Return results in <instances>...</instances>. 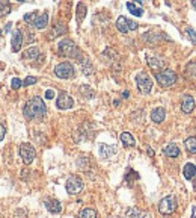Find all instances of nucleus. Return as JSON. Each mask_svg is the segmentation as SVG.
Segmentation results:
<instances>
[{
	"mask_svg": "<svg viewBox=\"0 0 196 218\" xmlns=\"http://www.w3.org/2000/svg\"><path fill=\"white\" fill-rule=\"evenodd\" d=\"M195 109V98L192 95H184L181 102V111L184 114H190Z\"/></svg>",
	"mask_w": 196,
	"mask_h": 218,
	"instance_id": "obj_12",
	"label": "nucleus"
},
{
	"mask_svg": "<svg viewBox=\"0 0 196 218\" xmlns=\"http://www.w3.org/2000/svg\"><path fill=\"white\" fill-rule=\"evenodd\" d=\"M163 153H164L167 158H178V156H180V148H178L177 144L170 142V144H167V145L163 148Z\"/></svg>",
	"mask_w": 196,
	"mask_h": 218,
	"instance_id": "obj_17",
	"label": "nucleus"
},
{
	"mask_svg": "<svg viewBox=\"0 0 196 218\" xmlns=\"http://www.w3.org/2000/svg\"><path fill=\"white\" fill-rule=\"evenodd\" d=\"M11 27H12V23H8V24H6V27H5V34H6V32H9V30H11Z\"/></svg>",
	"mask_w": 196,
	"mask_h": 218,
	"instance_id": "obj_42",
	"label": "nucleus"
},
{
	"mask_svg": "<svg viewBox=\"0 0 196 218\" xmlns=\"http://www.w3.org/2000/svg\"><path fill=\"white\" fill-rule=\"evenodd\" d=\"M65 186H67L68 194L76 195V194H78L83 189V180L78 176H70L68 180H67V183H65Z\"/></svg>",
	"mask_w": 196,
	"mask_h": 218,
	"instance_id": "obj_8",
	"label": "nucleus"
},
{
	"mask_svg": "<svg viewBox=\"0 0 196 218\" xmlns=\"http://www.w3.org/2000/svg\"><path fill=\"white\" fill-rule=\"evenodd\" d=\"M192 218H196V208L192 209Z\"/></svg>",
	"mask_w": 196,
	"mask_h": 218,
	"instance_id": "obj_44",
	"label": "nucleus"
},
{
	"mask_svg": "<svg viewBox=\"0 0 196 218\" xmlns=\"http://www.w3.org/2000/svg\"><path fill=\"white\" fill-rule=\"evenodd\" d=\"M116 29L121 32V34H127L130 29H128V20L124 17V15H121V17H118L116 20Z\"/></svg>",
	"mask_w": 196,
	"mask_h": 218,
	"instance_id": "obj_23",
	"label": "nucleus"
},
{
	"mask_svg": "<svg viewBox=\"0 0 196 218\" xmlns=\"http://www.w3.org/2000/svg\"><path fill=\"white\" fill-rule=\"evenodd\" d=\"M125 217L127 218H153V215L150 212H146V211H140L137 208H130V209H127Z\"/></svg>",
	"mask_w": 196,
	"mask_h": 218,
	"instance_id": "obj_11",
	"label": "nucleus"
},
{
	"mask_svg": "<svg viewBox=\"0 0 196 218\" xmlns=\"http://www.w3.org/2000/svg\"><path fill=\"white\" fill-rule=\"evenodd\" d=\"M136 84H137V88L142 94H150L153 89V80L145 71H140L136 76Z\"/></svg>",
	"mask_w": 196,
	"mask_h": 218,
	"instance_id": "obj_6",
	"label": "nucleus"
},
{
	"mask_svg": "<svg viewBox=\"0 0 196 218\" xmlns=\"http://www.w3.org/2000/svg\"><path fill=\"white\" fill-rule=\"evenodd\" d=\"M77 218H97V211L92 208H84L83 211H80Z\"/></svg>",
	"mask_w": 196,
	"mask_h": 218,
	"instance_id": "obj_26",
	"label": "nucleus"
},
{
	"mask_svg": "<svg viewBox=\"0 0 196 218\" xmlns=\"http://www.w3.org/2000/svg\"><path fill=\"white\" fill-rule=\"evenodd\" d=\"M35 41V37L32 32H27V43H33Z\"/></svg>",
	"mask_w": 196,
	"mask_h": 218,
	"instance_id": "obj_41",
	"label": "nucleus"
},
{
	"mask_svg": "<svg viewBox=\"0 0 196 218\" xmlns=\"http://www.w3.org/2000/svg\"><path fill=\"white\" fill-rule=\"evenodd\" d=\"M73 105H74V100H73V97L68 92H60L57 95L56 106L59 109H70V108H73Z\"/></svg>",
	"mask_w": 196,
	"mask_h": 218,
	"instance_id": "obj_9",
	"label": "nucleus"
},
{
	"mask_svg": "<svg viewBox=\"0 0 196 218\" xmlns=\"http://www.w3.org/2000/svg\"><path fill=\"white\" fill-rule=\"evenodd\" d=\"M119 138H121V141H122V144L125 147H134L136 145V139L133 138V135L130 132H122L119 135Z\"/></svg>",
	"mask_w": 196,
	"mask_h": 218,
	"instance_id": "obj_18",
	"label": "nucleus"
},
{
	"mask_svg": "<svg viewBox=\"0 0 196 218\" xmlns=\"http://www.w3.org/2000/svg\"><path fill=\"white\" fill-rule=\"evenodd\" d=\"M156 80L158 82L160 87L169 88L177 82V73L172 70H161L156 74Z\"/></svg>",
	"mask_w": 196,
	"mask_h": 218,
	"instance_id": "obj_4",
	"label": "nucleus"
},
{
	"mask_svg": "<svg viewBox=\"0 0 196 218\" xmlns=\"http://www.w3.org/2000/svg\"><path fill=\"white\" fill-rule=\"evenodd\" d=\"M186 35H187V38L192 41V44H196V32L192 29V27H186Z\"/></svg>",
	"mask_w": 196,
	"mask_h": 218,
	"instance_id": "obj_32",
	"label": "nucleus"
},
{
	"mask_svg": "<svg viewBox=\"0 0 196 218\" xmlns=\"http://www.w3.org/2000/svg\"><path fill=\"white\" fill-rule=\"evenodd\" d=\"M36 82H38V79H36V77H33V76H27V77L24 79L23 85H24V87H30V85H35Z\"/></svg>",
	"mask_w": 196,
	"mask_h": 218,
	"instance_id": "obj_34",
	"label": "nucleus"
},
{
	"mask_svg": "<svg viewBox=\"0 0 196 218\" xmlns=\"http://www.w3.org/2000/svg\"><path fill=\"white\" fill-rule=\"evenodd\" d=\"M15 218H27V215H26V211H18V212L15 214Z\"/></svg>",
	"mask_w": 196,
	"mask_h": 218,
	"instance_id": "obj_39",
	"label": "nucleus"
},
{
	"mask_svg": "<svg viewBox=\"0 0 196 218\" xmlns=\"http://www.w3.org/2000/svg\"><path fill=\"white\" fill-rule=\"evenodd\" d=\"M81 89H83V92L86 94V97H88V98H91V97L94 95V91H91V89H89V87L83 85V88H81Z\"/></svg>",
	"mask_w": 196,
	"mask_h": 218,
	"instance_id": "obj_36",
	"label": "nucleus"
},
{
	"mask_svg": "<svg viewBox=\"0 0 196 218\" xmlns=\"http://www.w3.org/2000/svg\"><path fill=\"white\" fill-rule=\"evenodd\" d=\"M5 135H6V129H5V127H3V126L0 124V141H2V139L5 138Z\"/></svg>",
	"mask_w": 196,
	"mask_h": 218,
	"instance_id": "obj_40",
	"label": "nucleus"
},
{
	"mask_svg": "<svg viewBox=\"0 0 196 218\" xmlns=\"http://www.w3.org/2000/svg\"><path fill=\"white\" fill-rule=\"evenodd\" d=\"M54 74L59 79H71L76 74V70L71 62H60L54 67Z\"/></svg>",
	"mask_w": 196,
	"mask_h": 218,
	"instance_id": "obj_5",
	"label": "nucleus"
},
{
	"mask_svg": "<svg viewBox=\"0 0 196 218\" xmlns=\"http://www.w3.org/2000/svg\"><path fill=\"white\" fill-rule=\"evenodd\" d=\"M145 41H148V43H157V41H160V40H167V35H164V34H160V32H146V34H143V37H142Z\"/></svg>",
	"mask_w": 196,
	"mask_h": 218,
	"instance_id": "obj_16",
	"label": "nucleus"
},
{
	"mask_svg": "<svg viewBox=\"0 0 196 218\" xmlns=\"http://www.w3.org/2000/svg\"><path fill=\"white\" fill-rule=\"evenodd\" d=\"M128 95H130V92H128V91H124V92H122V97H125V98H127Z\"/></svg>",
	"mask_w": 196,
	"mask_h": 218,
	"instance_id": "obj_45",
	"label": "nucleus"
},
{
	"mask_svg": "<svg viewBox=\"0 0 196 218\" xmlns=\"http://www.w3.org/2000/svg\"><path fill=\"white\" fill-rule=\"evenodd\" d=\"M184 147H186V150H187L190 155H195L196 153V136H189V138H186Z\"/></svg>",
	"mask_w": 196,
	"mask_h": 218,
	"instance_id": "obj_24",
	"label": "nucleus"
},
{
	"mask_svg": "<svg viewBox=\"0 0 196 218\" xmlns=\"http://www.w3.org/2000/svg\"><path fill=\"white\" fill-rule=\"evenodd\" d=\"M47 23H48V14L44 12V14H38V17L35 18L32 26H35L36 29H44L47 26Z\"/></svg>",
	"mask_w": 196,
	"mask_h": 218,
	"instance_id": "obj_21",
	"label": "nucleus"
},
{
	"mask_svg": "<svg viewBox=\"0 0 196 218\" xmlns=\"http://www.w3.org/2000/svg\"><path fill=\"white\" fill-rule=\"evenodd\" d=\"M38 17V12H30V14H26L24 15V21H27L29 24H33L35 18Z\"/></svg>",
	"mask_w": 196,
	"mask_h": 218,
	"instance_id": "obj_33",
	"label": "nucleus"
},
{
	"mask_svg": "<svg viewBox=\"0 0 196 218\" xmlns=\"http://www.w3.org/2000/svg\"><path fill=\"white\" fill-rule=\"evenodd\" d=\"M11 85H12V88H14V89H18V88H21L23 82H21L18 77H14V79H12V82H11Z\"/></svg>",
	"mask_w": 196,
	"mask_h": 218,
	"instance_id": "obj_35",
	"label": "nucleus"
},
{
	"mask_svg": "<svg viewBox=\"0 0 196 218\" xmlns=\"http://www.w3.org/2000/svg\"><path fill=\"white\" fill-rule=\"evenodd\" d=\"M80 64H81V71H83V74H84V76H91V73L94 71L91 62H89V61H83V62H80Z\"/></svg>",
	"mask_w": 196,
	"mask_h": 218,
	"instance_id": "obj_30",
	"label": "nucleus"
},
{
	"mask_svg": "<svg viewBox=\"0 0 196 218\" xmlns=\"http://www.w3.org/2000/svg\"><path fill=\"white\" fill-rule=\"evenodd\" d=\"M67 32V26H64V24H56L54 27H53V32H51V38H54V37H59V35H64Z\"/></svg>",
	"mask_w": 196,
	"mask_h": 218,
	"instance_id": "obj_28",
	"label": "nucleus"
},
{
	"mask_svg": "<svg viewBox=\"0 0 196 218\" xmlns=\"http://www.w3.org/2000/svg\"><path fill=\"white\" fill-rule=\"evenodd\" d=\"M98 152H100V156L103 159H109L116 153V147L115 145H107V144H100Z\"/></svg>",
	"mask_w": 196,
	"mask_h": 218,
	"instance_id": "obj_13",
	"label": "nucleus"
},
{
	"mask_svg": "<svg viewBox=\"0 0 196 218\" xmlns=\"http://www.w3.org/2000/svg\"><path fill=\"white\" fill-rule=\"evenodd\" d=\"M45 208H47V211L51 212V214H60V212H62V205H60V202L56 200V198H47V200H45Z\"/></svg>",
	"mask_w": 196,
	"mask_h": 218,
	"instance_id": "obj_10",
	"label": "nucleus"
},
{
	"mask_svg": "<svg viewBox=\"0 0 196 218\" xmlns=\"http://www.w3.org/2000/svg\"><path fill=\"white\" fill-rule=\"evenodd\" d=\"M38 56H39L38 47H29L27 50L23 52V58H24V59H29V61H35V59H38Z\"/></svg>",
	"mask_w": 196,
	"mask_h": 218,
	"instance_id": "obj_22",
	"label": "nucleus"
},
{
	"mask_svg": "<svg viewBox=\"0 0 196 218\" xmlns=\"http://www.w3.org/2000/svg\"><path fill=\"white\" fill-rule=\"evenodd\" d=\"M23 111H24V117L27 120H39L45 115L47 108H45V103L41 97H33L24 105Z\"/></svg>",
	"mask_w": 196,
	"mask_h": 218,
	"instance_id": "obj_1",
	"label": "nucleus"
},
{
	"mask_svg": "<svg viewBox=\"0 0 196 218\" xmlns=\"http://www.w3.org/2000/svg\"><path fill=\"white\" fill-rule=\"evenodd\" d=\"M0 37H2V30H0Z\"/></svg>",
	"mask_w": 196,
	"mask_h": 218,
	"instance_id": "obj_47",
	"label": "nucleus"
},
{
	"mask_svg": "<svg viewBox=\"0 0 196 218\" xmlns=\"http://www.w3.org/2000/svg\"><path fill=\"white\" fill-rule=\"evenodd\" d=\"M186 77L189 79H196V62H190L186 67Z\"/></svg>",
	"mask_w": 196,
	"mask_h": 218,
	"instance_id": "obj_27",
	"label": "nucleus"
},
{
	"mask_svg": "<svg viewBox=\"0 0 196 218\" xmlns=\"http://www.w3.org/2000/svg\"><path fill=\"white\" fill-rule=\"evenodd\" d=\"M54 97V91L53 89H47L45 91V98H53Z\"/></svg>",
	"mask_w": 196,
	"mask_h": 218,
	"instance_id": "obj_38",
	"label": "nucleus"
},
{
	"mask_svg": "<svg viewBox=\"0 0 196 218\" xmlns=\"http://www.w3.org/2000/svg\"><path fill=\"white\" fill-rule=\"evenodd\" d=\"M148 65H150V68H153V70H160V68H164V65H166V62H164V59L163 58H160V56H148Z\"/></svg>",
	"mask_w": 196,
	"mask_h": 218,
	"instance_id": "obj_14",
	"label": "nucleus"
},
{
	"mask_svg": "<svg viewBox=\"0 0 196 218\" xmlns=\"http://www.w3.org/2000/svg\"><path fill=\"white\" fill-rule=\"evenodd\" d=\"M127 9L133 14V15H136V17H140V15H143V9L142 8H139L136 3H133V2H128L127 3Z\"/></svg>",
	"mask_w": 196,
	"mask_h": 218,
	"instance_id": "obj_25",
	"label": "nucleus"
},
{
	"mask_svg": "<svg viewBox=\"0 0 196 218\" xmlns=\"http://www.w3.org/2000/svg\"><path fill=\"white\" fill-rule=\"evenodd\" d=\"M128 29L130 30H136L137 29V23L133 21V20H128Z\"/></svg>",
	"mask_w": 196,
	"mask_h": 218,
	"instance_id": "obj_37",
	"label": "nucleus"
},
{
	"mask_svg": "<svg viewBox=\"0 0 196 218\" xmlns=\"http://www.w3.org/2000/svg\"><path fill=\"white\" fill-rule=\"evenodd\" d=\"M192 6H193V8L196 9V0H193V2H192Z\"/></svg>",
	"mask_w": 196,
	"mask_h": 218,
	"instance_id": "obj_46",
	"label": "nucleus"
},
{
	"mask_svg": "<svg viewBox=\"0 0 196 218\" xmlns=\"http://www.w3.org/2000/svg\"><path fill=\"white\" fill-rule=\"evenodd\" d=\"M11 12V3L0 2V15H8Z\"/></svg>",
	"mask_w": 196,
	"mask_h": 218,
	"instance_id": "obj_31",
	"label": "nucleus"
},
{
	"mask_svg": "<svg viewBox=\"0 0 196 218\" xmlns=\"http://www.w3.org/2000/svg\"><path fill=\"white\" fill-rule=\"evenodd\" d=\"M20 156H21L23 162L29 165L30 162H33V159H35V156H36V152H35V148H33L32 144L24 142V144L20 145Z\"/></svg>",
	"mask_w": 196,
	"mask_h": 218,
	"instance_id": "obj_7",
	"label": "nucleus"
},
{
	"mask_svg": "<svg viewBox=\"0 0 196 218\" xmlns=\"http://www.w3.org/2000/svg\"><path fill=\"white\" fill-rule=\"evenodd\" d=\"M84 17H86V5L78 3L77 5V21L81 23V21L84 20Z\"/></svg>",
	"mask_w": 196,
	"mask_h": 218,
	"instance_id": "obj_29",
	"label": "nucleus"
},
{
	"mask_svg": "<svg viewBox=\"0 0 196 218\" xmlns=\"http://www.w3.org/2000/svg\"><path fill=\"white\" fill-rule=\"evenodd\" d=\"M177 209V197L175 195H166L158 203V212L161 215H170Z\"/></svg>",
	"mask_w": 196,
	"mask_h": 218,
	"instance_id": "obj_3",
	"label": "nucleus"
},
{
	"mask_svg": "<svg viewBox=\"0 0 196 218\" xmlns=\"http://www.w3.org/2000/svg\"><path fill=\"white\" fill-rule=\"evenodd\" d=\"M164 118H166V111H164V108H156V109L151 112V120H153L154 123H161Z\"/></svg>",
	"mask_w": 196,
	"mask_h": 218,
	"instance_id": "obj_19",
	"label": "nucleus"
},
{
	"mask_svg": "<svg viewBox=\"0 0 196 218\" xmlns=\"http://www.w3.org/2000/svg\"><path fill=\"white\" fill-rule=\"evenodd\" d=\"M23 44V32L20 29L12 32V52H18Z\"/></svg>",
	"mask_w": 196,
	"mask_h": 218,
	"instance_id": "obj_15",
	"label": "nucleus"
},
{
	"mask_svg": "<svg viewBox=\"0 0 196 218\" xmlns=\"http://www.w3.org/2000/svg\"><path fill=\"white\" fill-rule=\"evenodd\" d=\"M57 53H59L60 56L78 58V59H81V55H80L78 47L76 45V43H74L73 40H68V38H65V40H62V41L59 43V45H57Z\"/></svg>",
	"mask_w": 196,
	"mask_h": 218,
	"instance_id": "obj_2",
	"label": "nucleus"
},
{
	"mask_svg": "<svg viewBox=\"0 0 196 218\" xmlns=\"http://www.w3.org/2000/svg\"><path fill=\"white\" fill-rule=\"evenodd\" d=\"M183 174H184V177H186L187 180H192L196 176V165L187 162V164L184 165V168H183Z\"/></svg>",
	"mask_w": 196,
	"mask_h": 218,
	"instance_id": "obj_20",
	"label": "nucleus"
},
{
	"mask_svg": "<svg viewBox=\"0 0 196 218\" xmlns=\"http://www.w3.org/2000/svg\"><path fill=\"white\" fill-rule=\"evenodd\" d=\"M146 153H148L150 156H154V152H153V150H151L150 147H148V150H146Z\"/></svg>",
	"mask_w": 196,
	"mask_h": 218,
	"instance_id": "obj_43",
	"label": "nucleus"
}]
</instances>
